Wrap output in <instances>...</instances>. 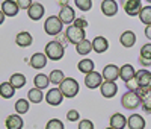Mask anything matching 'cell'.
Returning a JSON list of instances; mask_svg holds the SVG:
<instances>
[{
  "label": "cell",
  "mask_w": 151,
  "mask_h": 129,
  "mask_svg": "<svg viewBox=\"0 0 151 129\" xmlns=\"http://www.w3.org/2000/svg\"><path fill=\"white\" fill-rule=\"evenodd\" d=\"M109 122H110V128H113V129H124L127 126V119H125L121 112L113 114Z\"/></svg>",
  "instance_id": "22"
},
{
  "label": "cell",
  "mask_w": 151,
  "mask_h": 129,
  "mask_svg": "<svg viewBox=\"0 0 151 129\" xmlns=\"http://www.w3.org/2000/svg\"><path fill=\"white\" fill-rule=\"evenodd\" d=\"M15 111H17V114H26L29 111V100L18 99L15 102Z\"/></svg>",
  "instance_id": "32"
},
{
  "label": "cell",
  "mask_w": 151,
  "mask_h": 129,
  "mask_svg": "<svg viewBox=\"0 0 151 129\" xmlns=\"http://www.w3.org/2000/svg\"><path fill=\"white\" fill-rule=\"evenodd\" d=\"M64 94H62V91L59 88H52V90H48L47 94H45V100L48 105H52V106H59L62 100H64Z\"/></svg>",
  "instance_id": "7"
},
{
  "label": "cell",
  "mask_w": 151,
  "mask_h": 129,
  "mask_svg": "<svg viewBox=\"0 0 151 129\" xmlns=\"http://www.w3.org/2000/svg\"><path fill=\"white\" fill-rule=\"evenodd\" d=\"M14 94H15V88L9 82L0 84V96H2L3 99H11V97H14Z\"/></svg>",
  "instance_id": "25"
},
{
  "label": "cell",
  "mask_w": 151,
  "mask_h": 129,
  "mask_svg": "<svg viewBox=\"0 0 151 129\" xmlns=\"http://www.w3.org/2000/svg\"><path fill=\"white\" fill-rule=\"evenodd\" d=\"M6 129H23L24 123L23 119L20 117V114H12L6 117Z\"/></svg>",
  "instance_id": "19"
},
{
  "label": "cell",
  "mask_w": 151,
  "mask_h": 129,
  "mask_svg": "<svg viewBox=\"0 0 151 129\" xmlns=\"http://www.w3.org/2000/svg\"><path fill=\"white\" fill-rule=\"evenodd\" d=\"M44 12H45V11H44V6H42L41 3H33V5L27 9V15H29L30 20L38 21V20H41V18H42Z\"/></svg>",
  "instance_id": "18"
},
{
  "label": "cell",
  "mask_w": 151,
  "mask_h": 129,
  "mask_svg": "<svg viewBox=\"0 0 151 129\" xmlns=\"http://www.w3.org/2000/svg\"><path fill=\"white\" fill-rule=\"evenodd\" d=\"M62 28H64V23L59 20L58 15H52V17H48L44 21V31H45V34L52 35V36L59 35L62 32Z\"/></svg>",
  "instance_id": "3"
},
{
  "label": "cell",
  "mask_w": 151,
  "mask_h": 129,
  "mask_svg": "<svg viewBox=\"0 0 151 129\" xmlns=\"http://www.w3.org/2000/svg\"><path fill=\"white\" fill-rule=\"evenodd\" d=\"M27 97H29V102H32V103H41L42 99H45V96L42 94V91H41L40 88H32V90H29Z\"/></svg>",
  "instance_id": "27"
},
{
  "label": "cell",
  "mask_w": 151,
  "mask_h": 129,
  "mask_svg": "<svg viewBox=\"0 0 151 129\" xmlns=\"http://www.w3.org/2000/svg\"><path fill=\"white\" fill-rule=\"evenodd\" d=\"M103 84V74L98 73V71H92L89 74L85 76V85L89 88V90H94V88H98L101 87Z\"/></svg>",
  "instance_id": "8"
},
{
  "label": "cell",
  "mask_w": 151,
  "mask_h": 129,
  "mask_svg": "<svg viewBox=\"0 0 151 129\" xmlns=\"http://www.w3.org/2000/svg\"><path fill=\"white\" fill-rule=\"evenodd\" d=\"M73 24H74V26H77V28H80V29H85L86 26H88V21H86L85 18H76Z\"/></svg>",
  "instance_id": "40"
},
{
  "label": "cell",
  "mask_w": 151,
  "mask_h": 129,
  "mask_svg": "<svg viewBox=\"0 0 151 129\" xmlns=\"http://www.w3.org/2000/svg\"><path fill=\"white\" fill-rule=\"evenodd\" d=\"M17 5L20 9H29L33 5V2L32 0H17Z\"/></svg>",
  "instance_id": "39"
},
{
  "label": "cell",
  "mask_w": 151,
  "mask_h": 129,
  "mask_svg": "<svg viewBox=\"0 0 151 129\" xmlns=\"http://www.w3.org/2000/svg\"><path fill=\"white\" fill-rule=\"evenodd\" d=\"M48 79H50V82L55 84V85H60L62 82L65 81V73L62 70H53L52 73H50Z\"/></svg>",
  "instance_id": "30"
},
{
  "label": "cell",
  "mask_w": 151,
  "mask_h": 129,
  "mask_svg": "<svg viewBox=\"0 0 151 129\" xmlns=\"http://www.w3.org/2000/svg\"><path fill=\"white\" fill-rule=\"evenodd\" d=\"M142 103L141 97L136 94V91H127L124 93L122 97H121V105L125 108V109H136Z\"/></svg>",
  "instance_id": "5"
},
{
  "label": "cell",
  "mask_w": 151,
  "mask_h": 129,
  "mask_svg": "<svg viewBox=\"0 0 151 129\" xmlns=\"http://www.w3.org/2000/svg\"><path fill=\"white\" fill-rule=\"evenodd\" d=\"M109 49V41L104 36H95L92 41V50L97 52V53H104V52Z\"/></svg>",
  "instance_id": "20"
},
{
  "label": "cell",
  "mask_w": 151,
  "mask_h": 129,
  "mask_svg": "<svg viewBox=\"0 0 151 129\" xmlns=\"http://www.w3.org/2000/svg\"><path fill=\"white\" fill-rule=\"evenodd\" d=\"M30 66L35 69V70H41L47 66V56L45 53H35L32 55L30 58Z\"/></svg>",
  "instance_id": "21"
},
{
  "label": "cell",
  "mask_w": 151,
  "mask_h": 129,
  "mask_svg": "<svg viewBox=\"0 0 151 129\" xmlns=\"http://www.w3.org/2000/svg\"><path fill=\"white\" fill-rule=\"evenodd\" d=\"M48 76L44 74V73H40V74H36L35 76V79H33V84H35V88H40V90H44L48 87Z\"/></svg>",
  "instance_id": "28"
},
{
  "label": "cell",
  "mask_w": 151,
  "mask_h": 129,
  "mask_svg": "<svg viewBox=\"0 0 151 129\" xmlns=\"http://www.w3.org/2000/svg\"><path fill=\"white\" fill-rule=\"evenodd\" d=\"M76 49H77V53L79 55H88L89 52L92 50V43L91 41H88V40H83V41H80L77 46H76Z\"/></svg>",
  "instance_id": "31"
},
{
  "label": "cell",
  "mask_w": 151,
  "mask_h": 129,
  "mask_svg": "<svg viewBox=\"0 0 151 129\" xmlns=\"http://www.w3.org/2000/svg\"><path fill=\"white\" fill-rule=\"evenodd\" d=\"M5 17H6V15L3 14V11L0 9V24H3V21H5Z\"/></svg>",
  "instance_id": "43"
},
{
  "label": "cell",
  "mask_w": 151,
  "mask_h": 129,
  "mask_svg": "<svg viewBox=\"0 0 151 129\" xmlns=\"http://www.w3.org/2000/svg\"><path fill=\"white\" fill-rule=\"evenodd\" d=\"M59 90L62 91V94H64L65 97L73 99L79 93V82L76 79H73V77H65V81L59 85Z\"/></svg>",
  "instance_id": "2"
},
{
  "label": "cell",
  "mask_w": 151,
  "mask_h": 129,
  "mask_svg": "<svg viewBox=\"0 0 151 129\" xmlns=\"http://www.w3.org/2000/svg\"><path fill=\"white\" fill-rule=\"evenodd\" d=\"M59 2H60L62 5H64V6H65V5H67V2H68V0H59Z\"/></svg>",
  "instance_id": "44"
},
{
  "label": "cell",
  "mask_w": 151,
  "mask_h": 129,
  "mask_svg": "<svg viewBox=\"0 0 151 129\" xmlns=\"http://www.w3.org/2000/svg\"><path fill=\"white\" fill-rule=\"evenodd\" d=\"M121 5H122L124 11L127 12L130 17L139 15L141 11H142V3H141V0H122Z\"/></svg>",
  "instance_id": "6"
},
{
  "label": "cell",
  "mask_w": 151,
  "mask_h": 129,
  "mask_svg": "<svg viewBox=\"0 0 151 129\" xmlns=\"http://www.w3.org/2000/svg\"><path fill=\"white\" fill-rule=\"evenodd\" d=\"M147 2H148V3H151V0H147Z\"/></svg>",
  "instance_id": "46"
},
{
  "label": "cell",
  "mask_w": 151,
  "mask_h": 129,
  "mask_svg": "<svg viewBox=\"0 0 151 129\" xmlns=\"http://www.w3.org/2000/svg\"><path fill=\"white\" fill-rule=\"evenodd\" d=\"M65 55V47L59 41H50L45 46V56L52 61H60Z\"/></svg>",
  "instance_id": "1"
},
{
  "label": "cell",
  "mask_w": 151,
  "mask_h": 129,
  "mask_svg": "<svg viewBox=\"0 0 151 129\" xmlns=\"http://www.w3.org/2000/svg\"><path fill=\"white\" fill-rule=\"evenodd\" d=\"M15 43L17 46L20 47H29L32 43H33V38L29 32H20L17 36H15Z\"/></svg>",
  "instance_id": "24"
},
{
  "label": "cell",
  "mask_w": 151,
  "mask_h": 129,
  "mask_svg": "<svg viewBox=\"0 0 151 129\" xmlns=\"http://www.w3.org/2000/svg\"><path fill=\"white\" fill-rule=\"evenodd\" d=\"M145 36L148 38V40H151V24H148L145 28Z\"/></svg>",
  "instance_id": "42"
},
{
  "label": "cell",
  "mask_w": 151,
  "mask_h": 129,
  "mask_svg": "<svg viewBox=\"0 0 151 129\" xmlns=\"http://www.w3.org/2000/svg\"><path fill=\"white\" fill-rule=\"evenodd\" d=\"M101 12L106 17H113L118 12V3L115 0H103L101 2Z\"/></svg>",
  "instance_id": "14"
},
{
  "label": "cell",
  "mask_w": 151,
  "mask_h": 129,
  "mask_svg": "<svg viewBox=\"0 0 151 129\" xmlns=\"http://www.w3.org/2000/svg\"><path fill=\"white\" fill-rule=\"evenodd\" d=\"M134 76H136V70L133 69L132 64H124V66L119 69V77L127 84L129 81L134 79Z\"/></svg>",
  "instance_id": "16"
},
{
  "label": "cell",
  "mask_w": 151,
  "mask_h": 129,
  "mask_svg": "<svg viewBox=\"0 0 151 129\" xmlns=\"http://www.w3.org/2000/svg\"><path fill=\"white\" fill-rule=\"evenodd\" d=\"M139 18H141V21L144 23V24H151V6H145V8H142V11H141V14H139Z\"/></svg>",
  "instance_id": "33"
},
{
  "label": "cell",
  "mask_w": 151,
  "mask_h": 129,
  "mask_svg": "<svg viewBox=\"0 0 151 129\" xmlns=\"http://www.w3.org/2000/svg\"><path fill=\"white\" fill-rule=\"evenodd\" d=\"M119 43H121V46H124L125 49L133 47L134 43H136V35H134V32H133V31H125V32H122L121 36H119Z\"/></svg>",
  "instance_id": "17"
},
{
  "label": "cell",
  "mask_w": 151,
  "mask_h": 129,
  "mask_svg": "<svg viewBox=\"0 0 151 129\" xmlns=\"http://www.w3.org/2000/svg\"><path fill=\"white\" fill-rule=\"evenodd\" d=\"M106 129H113V128H110V126H109V128H106Z\"/></svg>",
  "instance_id": "45"
},
{
  "label": "cell",
  "mask_w": 151,
  "mask_h": 129,
  "mask_svg": "<svg viewBox=\"0 0 151 129\" xmlns=\"http://www.w3.org/2000/svg\"><path fill=\"white\" fill-rule=\"evenodd\" d=\"M77 69L85 73V74H89L94 71V61L92 59H82L79 64H77Z\"/></svg>",
  "instance_id": "29"
},
{
  "label": "cell",
  "mask_w": 151,
  "mask_h": 129,
  "mask_svg": "<svg viewBox=\"0 0 151 129\" xmlns=\"http://www.w3.org/2000/svg\"><path fill=\"white\" fill-rule=\"evenodd\" d=\"M79 129H94V123L88 119H83L82 122H79Z\"/></svg>",
  "instance_id": "38"
},
{
  "label": "cell",
  "mask_w": 151,
  "mask_h": 129,
  "mask_svg": "<svg viewBox=\"0 0 151 129\" xmlns=\"http://www.w3.org/2000/svg\"><path fill=\"white\" fill-rule=\"evenodd\" d=\"M134 79L137 82V87H144V88H151V73L145 69L136 71Z\"/></svg>",
  "instance_id": "11"
},
{
  "label": "cell",
  "mask_w": 151,
  "mask_h": 129,
  "mask_svg": "<svg viewBox=\"0 0 151 129\" xmlns=\"http://www.w3.org/2000/svg\"><path fill=\"white\" fill-rule=\"evenodd\" d=\"M65 36H67V40H68L71 44H76V46H77L80 41L86 40L85 29H80V28H77V26H74V24L68 26V29H67V32H65Z\"/></svg>",
  "instance_id": "4"
},
{
  "label": "cell",
  "mask_w": 151,
  "mask_h": 129,
  "mask_svg": "<svg viewBox=\"0 0 151 129\" xmlns=\"http://www.w3.org/2000/svg\"><path fill=\"white\" fill-rule=\"evenodd\" d=\"M9 84L14 87L15 90L17 88H21V87L26 85V77H24L23 73H14V74L11 76V79H9Z\"/></svg>",
  "instance_id": "26"
},
{
  "label": "cell",
  "mask_w": 151,
  "mask_h": 129,
  "mask_svg": "<svg viewBox=\"0 0 151 129\" xmlns=\"http://www.w3.org/2000/svg\"><path fill=\"white\" fill-rule=\"evenodd\" d=\"M67 119H68V122H77L80 119V114H79V111H76V109H70L67 112Z\"/></svg>",
  "instance_id": "37"
},
{
  "label": "cell",
  "mask_w": 151,
  "mask_h": 129,
  "mask_svg": "<svg viewBox=\"0 0 151 129\" xmlns=\"http://www.w3.org/2000/svg\"><path fill=\"white\" fill-rule=\"evenodd\" d=\"M100 91H101V96L106 99H112L118 93V85L115 82H103L101 87H100Z\"/></svg>",
  "instance_id": "12"
},
{
  "label": "cell",
  "mask_w": 151,
  "mask_h": 129,
  "mask_svg": "<svg viewBox=\"0 0 151 129\" xmlns=\"http://www.w3.org/2000/svg\"><path fill=\"white\" fill-rule=\"evenodd\" d=\"M142 111H145V112H148V114H151V90L147 93V96L142 99Z\"/></svg>",
  "instance_id": "35"
},
{
  "label": "cell",
  "mask_w": 151,
  "mask_h": 129,
  "mask_svg": "<svg viewBox=\"0 0 151 129\" xmlns=\"http://www.w3.org/2000/svg\"><path fill=\"white\" fill-rule=\"evenodd\" d=\"M145 119L141 114H132L127 119V126L129 129H145Z\"/></svg>",
  "instance_id": "13"
},
{
  "label": "cell",
  "mask_w": 151,
  "mask_h": 129,
  "mask_svg": "<svg viewBox=\"0 0 151 129\" xmlns=\"http://www.w3.org/2000/svg\"><path fill=\"white\" fill-rule=\"evenodd\" d=\"M59 20L64 23V24H70V23H74V20H76V11L71 8V6H68V5H65V6H62L60 8V12H59Z\"/></svg>",
  "instance_id": "9"
},
{
  "label": "cell",
  "mask_w": 151,
  "mask_h": 129,
  "mask_svg": "<svg viewBox=\"0 0 151 129\" xmlns=\"http://www.w3.org/2000/svg\"><path fill=\"white\" fill-rule=\"evenodd\" d=\"M127 88H129V91H136V88H137V82H136V79H132V81H129L127 84Z\"/></svg>",
  "instance_id": "41"
},
{
  "label": "cell",
  "mask_w": 151,
  "mask_h": 129,
  "mask_svg": "<svg viewBox=\"0 0 151 129\" xmlns=\"http://www.w3.org/2000/svg\"><path fill=\"white\" fill-rule=\"evenodd\" d=\"M45 129H65V128H64V123H62L59 119H52L45 125Z\"/></svg>",
  "instance_id": "36"
},
{
  "label": "cell",
  "mask_w": 151,
  "mask_h": 129,
  "mask_svg": "<svg viewBox=\"0 0 151 129\" xmlns=\"http://www.w3.org/2000/svg\"><path fill=\"white\" fill-rule=\"evenodd\" d=\"M101 74H103V79L106 82H115L119 77V67H116L115 64H109V66L104 67Z\"/></svg>",
  "instance_id": "10"
},
{
  "label": "cell",
  "mask_w": 151,
  "mask_h": 129,
  "mask_svg": "<svg viewBox=\"0 0 151 129\" xmlns=\"http://www.w3.org/2000/svg\"><path fill=\"white\" fill-rule=\"evenodd\" d=\"M74 3H76V6H77L80 11H83V12L89 11L92 8V0H74Z\"/></svg>",
  "instance_id": "34"
},
{
  "label": "cell",
  "mask_w": 151,
  "mask_h": 129,
  "mask_svg": "<svg viewBox=\"0 0 151 129\" xmlns=\"http://www.w3.org/2000/svg\"><path fill=\"white\" fill-rule=\"evenodd\" d=\"M139 62L142 66H151V44H144L141 47Z\"/></svg>",
  "instance_id": "23"
},
{
  "label": "cell",
  "mask_w": 151,
  "mask_h": 129,
  "mask_svg": "<svg viewBox=\"0 0 151 129\" xmlns=\"http://www.w3.org/2000/svg\"><path fill=\"white\" fill-rule=\"evenodd\" d=\"M2 11L8 17H15L18 14L20 8H18L17 2H14V0H5V2L2 3Z\"/></svg>",
  "instance_id": "15"
}]
</instances>
